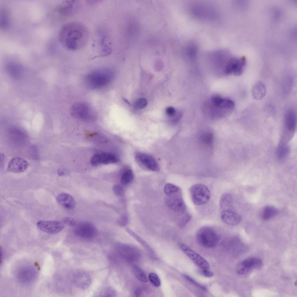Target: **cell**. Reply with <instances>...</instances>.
<instances>
[{"label":"cell","instance_id":"obj_37","mask_svg":"<svg viewBox=\"0 0 297 297\" xmlns=\"http://www.w3.org/2000/svg\"><path fill=\"white\" fill-rule=\"evenodd\" d=\"M119 219V222L121 225L124 226L127 224L128 222V219L126 216H122Z\"/></svg>","mask_w":297,"mask_h":297},{"label":"cell","instance_id":"obj_12","mask_svg":"<svg viewBox=\"0 0 297 297\" xmlns=\"http://www.w3.org/2000/svg\"><path fill=\"white\" fill-rule=\"evenodd\" d=\"M75 234L84 238L93 237L96 234V230L94 226L89 222H83L79 224L75 229Z\"/></svg>","mask_w":297,"mask_h":297},{"label":"cell","instance_id":"obj_33","mask_svg":"<svg viewBox=\"0 0 297 297\" xmlns=\"http://www.w3.org/2000/svg\"><path fill=\"white\" fill-rule=\"evenodd\" d=\"M184 276L186 279L187 280L191 283H192L193 285H194L204 290L205 291L207 290V289L206 287L198 283L189 276L186 275H184Z\"/></svg>","mask_w":297,"mask_h":297},{"label":"cell","instance_id":"obj_5","mask_svg":"<svg viewBox=\"0 0 297 297\" xmlns=\"http://www.w3.org/2000/svg\"><path fill=\"white\" fill-rule=\"evenodd\" d=\"M135 159L137 164L144 169L154 171L160 170V167L157 163L150 155L138 152L135 155Z\"/></svg>","mask_w":297,"mask_h":297},{"label":"cell","instance_id":"obj_8","mask_svg":"<svg viewBox=\"0 0 297 297\" xmlns=\"http://www.w3.org/2000/svg\"><path fill=\"white\" fill-rule=\"evenodd\" d=\"M246 64V59L244 56L231 58L227 63L225 68V73L228 75H241L243 73Z\"/></svg>","mask_w":297,"mask_h":297},{"label":"cell","instance_id":"obj_14","mask_svg":"<svg viewBox=\"0 0 297 297\" xmlns=\"http://www.w3.org/2000/svg\"><path fill=\"white\" fill-rule=\"evenodd\" d=\"M28 166V163L26 160L16 157L12 158L9 162L7 170L10 172L19 173L25 171Z\"/></svg>","mask_w":297,"mask_h":297},{"label":"cell","instance_id":"obj_35","mask_svg":"<svg viewBox=\"0 0 297 297\" xmlns=\"http://www.w3.org/2000/svg\"><path fill=\"white\" fill-rule=\"evenodd\" d=\"M165 112L166 115L170 117H173L176 114L175 109L172 107H167L166 110Z\"/></svg>","mask_w":297,"mask_h":297},{"label":"cell","instance_id":"obj_4","mask_svg":"<svg viewBox=\"0 0 297 297\" xmlns=\"http://www.w3.org/2000/svg\"><path fill=\"white\" fill-rule=\"evenodd\" d=\"M221 218L225 224L230 226H236L242 220V217L235 210L233 205L224 207L220 209Z\"/></svg>","mask_w":297,"mask_h":297},{"label":"cell","instance_id":"obj_22","mask_svg":"<svg viewBox=\"0 0 297 297\" xmlns=\"http://www.w3.org/2000/svg\"><path fill=\"white\" fill-rule=\"evenodd\" d=\"M119 159L115 155L112 153H104L99 154V163L103 164L117 162Z\"/></svg>","mask_w":297,"mask_h":297},{"label":"cell","instance_id":"obj_32","mask_svg":"<svg viewBox=\"0 0 297 297\" xmlns=\"http://www.w3.org/2000/svg\"><path fill=\"white\" fill-rule=\"evenodd\" d=\"M62 222L64 224L69 226L75 225L76 223L74 219L70 217H65L62 219Z\"/></svg>","mask_w":297,"mask_h":297},{"label":"cell","instance_id":"obj_17","mask_svg":"<svg viewBox=\"0 0 297 297\" xmlns=\"http://www.w3.org/2000/svg\"><path fill=\"white\" fill-rule=\"evenodd\" d=\"M253 97L256 100H260L265 96L266 88L264 83L262 81L256 82L253 86L251 91Z\"/></svg>","mask_w":297,"mask_h":297},{"label":"cell","instance_id":"obj_3","mask_svg":"<svg viewBox=\"0 0 297 297\" xmlns=\"http://www.w3.org/2000/svg\"><path fill=\"white\" fill-rule=\"evenodd\" d=\"M190 194L193 203L197 205H203L209 201L210 193L206 185L198 184L192 186L190 189Z\"/></svg>","mask_w":297,"mask_h":297},{"label":"cell","instance_id":"obj_34","mask_svg":"<svg viewBox=\"0 0 297 297\" xmlns=\"http://www.w3.org/2000/svg\"><path fill=\"white\" fill-rule=\"evenodd\" d=\"M200 274L206 277H211L213 276V274L208 269H200L199 271Z\"/></svg>","mask_w":297,"mask_h":297},{"label":"cell","instance_id":"obj_20","mask_svg":"<svg viewBox=\"0 0 297 297\" xmlns=\"http://www.w3.org/2000/svg\"><path fill=\"white\" fill-rule=\"evenodd\" d=\"M278 213V210L276 207L271 206L267 205L262 209L261 216L262 219L267 220L276 216Z\"/></svg>","mask_w":297,"mask_h":297},{"label":"cell","instance_id":"obj_1","mask_svg":"<svg viewBox=\"0 0 297 297\" xmlns=\"http://www.w3.org/2000/svg\"><path fill=\"white\" fill-rule=\"evenodd\" d=\"M88 30L84 24L77 22H70L64 24L60 29L59 39L65 49L72 51L84 48L88 41Z\"/></svg>","mask_w":297,"mask_h":297},{"label":"cell","instance_id":"obj_28","mask_svg":"<svg viewBox=\"0 0 297 297\" xmlns=\"http://www.w3.org/2000/svg\"><path fill=\"white\" fill-rule=\"evenodd\" d=\"M100 293V296L115 297L116 294L115 290L110 287L107 288Z\"/></svg>","mask_w":297,"mask_h":297},{"label":"cell","instance_id":"obj_36","mask_svg":"<svg viewBox=\"0 0 297 297\" xmlns=\"http://www.w3.org/2000/svg\"><path fill=\"white\" fill-rule=\"evenodd\" d=\"M91 163L92 165L95 166L99 164V154L94 155L91 158Z\"/></svg>","mask_w":297,"mask_h":297},{"label":"cell","instance_id":"obj_16","mask_svg":"<svg viewBox=\"0 0 297 297\" xmlns=\"http://www.w3.org/2000/svg\"><path fill=\"white\" fill-rule=\"evenodd\" d=\"M56 200L59 204L66 209H72L75 207V200L73 197L68 194H60L57 197Z\"/></svg>","mask_w":297,"mask_h":297},{"label":"cell","instance_id":"obj_11","mask_svg":"<svg viewBox=\"0 0 297 297\" xmlns=\"http://www.w3.org/2000/svg\"><path fill=\"white\" fill-rule=\"evenodd\" d=\"M72 282L78 288L85 289L88 288L91 283L90 276L82 271H75L72 274Z\"/></svg>","mask_w":297,"mask_h":297},{"label":"cell","instance_id":"obj_27","mask_svg":"<svg viewBox=\"0 0 297 297\" xmlns=\"http://www.w3.org/2000/svg\"><path fill=\"white\" fill-rule=\"evenodd\" d=\"M179 191V189L177 186L171 184H167L164 186V191L167 195H170Z\"/></svg>","mask_w":297,"mask_h":297},{"label":"cell","instance_id":"obj_26","mask_svg":"<svg viewBox=\"0 0 297 297\" xmlns=\"http://www.w3.org/2000/svg\"><path fill=\"white\" fill-rule=\"evenodd\" d=\"M149 279L151 282L156 287H159L161 285L160 280L156 274L153 272L149 273L148 275Z\"/></svg>","mask_w":297,"mask_h":297},{"label":"cell","instance_id":"obj_21","mask_svg":"<svg viewBox=\"0 0 297 297\" xmlns=\"http://www.w3.org/2000/svg\"><path fill=\"white\" fill-rule=\"evenodd\" d=\"M289 151V146L286 142L281 140L279 144L276 151L277 158L279 160L285 159L288 155Z\"/></svg>","mask_w":297,"mask_h":297},{"label":"cell","instance_id":"obj_18","mask_svg":"<svg viewBox=\"0 0 297 297\" xmlns=\"http://www.w3.org/2000/svg\"><path fill=\"white\" fill-rule=\"evenodd\" d=\"M211 101L213 105L217 107L232 110L235 107L234 102L228 99L215 96L211 98Z\"/></svg>","mask_w":297,"mask_h":297},{"label":"cell","instance_id":"obj_19","mask_svg":"<svg viewBox=\"0 0 297 297\" xmlns=\"http://www.w3.org/2000/svg\"><path fill=\"white\" fill-rule=\"evenodd\" d=\"M35 270L32 267H27L21 269L19 271L18 276L19 279L24 282H28L33 280L36 275Z\"/></svg>","mask_w":297,"mask_h":297},{"label":"cell","instance_id":"obj_13","mask_svg":"<svg viewBox=\"0 0 297 297\" xmlns=\"http://www.w3.org/2000/svg\"><path fill=\"white\" fill-rule=\"evenodd\" d=\"M284 125L285 134L292 135L295 132L296 126V117L294 111L292 109H288L284 117Z\"/></svg>","mask_w":297,"mask_h":297},{"label":"cell","instance_id":"obj_25","mask_svg":"<svg viewBox=\"0 0 297 297\" xmlns=\"http://www.w3.org/2000/svg\"><path fill=\"white\" fill-rule=\"evenodd\" d=\"M134 174L132 170H128L125 171L122 174L121 179V183L123 184H126L133 180Z\"/></svg>","mask_w":297,"mask_h":297},{"label":"cell","instance_id":"obj_9","mask_svg":"<svg viewBox=\"0 0 297 297\" xmlns=\"http://www.w3.org/2000/svg\"><path fill=\"white\" fill-rule=\"evenodd\" d=\"M37 227L41 231L50 234L59 233L64 228V224L57 220H40L37 224Z\"/></svg>","mask_w":297,"mask_h":297},{"label":"cell","instance_id":"obj_23","mask_svg":"<svg viewBox=\"0 0 297 297\" xmlns=\"http://www.w3.org/2000/svg\"><path fill=\"white\" fill-rule=\"evenodd\" d=\"M125 230L127 233H128V234L135 239L136 240L141 244L144 247L148 250V251L151 252H153V251L151 247L145 241L137 235L128 228H126Z\"/></svg>","mask_w":297,"mask_h":297},{"label":"cell","instance_id":"obj_15","mask_svg":"<svg viewBox=\"0 0 297 297\" xmlns=\"http://www.w3.org/2000/svg\"><path fill=\"white\" fill-rule=\"evenodd\" d=\"M166 203L168 207L173 211L184 213L186 210V206L182 196H178L167 199Z\"/></svg>","mask_w":297,"mask_h":297},{"label":"cell","instance_id":"obj_38","mask_svg":"<svg viewBox=\"0 0 297 297\" xmlns=\"http://www.w3.org/2000/svg\"><path fill=\"white\" fill-rule=\"evenodd\" d=\"M57 174L59 176H62L65 175V173L61 170H59L57 171Z\"/></svg>","mask_w":297,"mask_h":297},{"label":"cell","instance_id":"obj_10","mask_svg":"<svg viewBox=\"0 0 297 297\" xmlns=\"http://www.w3.org/2000/svg\"><path fill=\"white\" fill-rule=\"evenodd\" d=\"M262 265V262L260 258H249L243 261L239 264L237 272L240 275H245L253 269L260 268Z\"/></svg>","mask_w":297,"mask_h":297},{"label":"cell","instance_id":"obj_24","mask_svg":"<svg viewBox=\"0 0 297 297\" xmlns=\"http://www.w3.org/2000/svg\"><path fill=\"white\" fill-rule=\"evenodd\" d=\"M133 272L136 277L140 281L147 282L148 279L143 271L137 266H134L132 269Z\"/></svg>","mask_w":297,"mask_h":297},{"label":"cell","instance_id":"obj_6","mask_svg":"<svg viewBox=\"0 0 297 297\" xmlns=\"http://www.w3.org/2000/svg\"><path fill=\"white\" fill-rule=\"evenodd\" d=\"M80 3L76 0H65L60 3L56 8L57 12L64 17L73 15L79 10Z\"/></svg>","mask_w":297,"mask_h":297},{"label":"cell","instance_id":"obj_31","mask_svg":"<svg viewBox=\"0 0 297 297\" xmlns=\"http://www.w3.org/2000/svg\"><path fill=\"white\" fill-rule=\"evenodd\" d=\"M113 191L115 194L117 196L122 197L124 194L123 188L119 184L114 185L113 187Z\"/></svg>","mask_w":297,"mask_h":297},{"label":"cell","instance_id":"obj_2","mask_svg":"<svg viewBox=\"0 0 297 297\" xmlns=\"http://www.w3.org/2000/svg\"><path fill=\"white\" fill-rule=\"evenodd\" d=\"M196 238L198 243L202 246L212 248L218 243L217 235L213 229L207 227L201 228L197 231Z\"/></svg>","mask_w":297,"mask_h":297},{"label":"cell","instance_id":"obj_29","mask_svg":"<svg viewBox=\"0 0 297 297\" xmlns=\"http://www.w3.org/2000/svg\"><path fill=\"white\" fill-rule=\"evenodd\" d=\"M191 218V215L188 213H186L181 218L179 223V225L180 227H183L189 221Z\"/></svg>","mask_w":297,"mask_h":297},{"label":"cell","instance_id":"obj_30","mask_svg":"<svg viewBox=\"0 0 297 297\" xmlns=\"http://www.w3.org/2000/svg\"><path fill=\"white\" fill-rule=\"evenodd\" d=\"M147 104L146 100L145 98H141L136 100L134 106L137 109H141L146 107Z\"/></svg>","mask_w":297,"mask_h":297},{"label":"cell","instance_id":"obj_7","mask_svg":"<svg viewBox=\"0 0 297 297\" xmlns=\"http://www.w3.org/2000/svg\"><path fill=\"white\" fill-rule=\"evenodd\" d=\"M179 248L200 269H208L209 265L204 258L196 253L184 243H179L178 244Z\"/></svg>","mask_w":297,"mask_h":297}]
</instances>
